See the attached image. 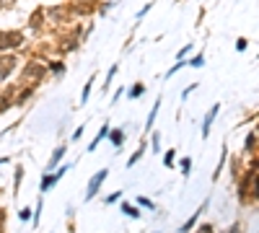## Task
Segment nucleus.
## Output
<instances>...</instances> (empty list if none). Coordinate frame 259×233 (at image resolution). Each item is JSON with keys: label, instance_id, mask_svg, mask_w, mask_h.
<instances>
[{"label": "nucleus", "instance_id": "b1692460", "mask_svg": "<svg viewBox=\"0 0 259 233\" xmlns=\"http://www.w3.org/2000/svg\"><path fill=\"white\" fill-rule=\"evenodd\" d=\"M243 150L249 155H257V130H249L246 138H243Z\"/></svg>", "mask_w": 259, "mask_h": 233}, {"label": "nucleus", "instance_id": "1a4fd4ad", "mask_svg": "<svg viewBox=\"0 0 259 233\" xmlns=\"http://www.w3.org/2000/svg\"><path fill=\"white\" fill-rule=\"evenodd\" d=\"M220 114V101H215L210 107V111L205 114V119H202V127H200V135H202V140H208L210 138V130H212V124H215V117Z\"/></svg>", "mask_w": 259, "mask_h": 233}, {"label": "nucleus", "instance_id": "4be33fe9", "mask_svg": "<svg viewBox=\"0 0 259 233\" xmlns=\"http://www.w3.org/2000/svg\"><path fill=\"white\" fill-rule=\"evenodd\" d=\"M148 138H150L148 148L153 150L156 155H158V153H163V135H161V132H148Z\"/></svg>", "mask_w": 259, "mask_h": 233}, {"label": "nucleus", "instance_id": "9b49d317", "mask_svg": "<svg viewBox=\"0 0 259 233\" xmlns=\"http://www.w3.org/2000/svg\"><path fill=\"white\" fill-rule=\"evenodd\" d=\"M109 130H112L109 119H104V124H101V127H98L96 138H94V140H91V142H88V148H86V153H88V155H91V153H96V148H98V145H101V142H104L106 138H109Z\"/></svg>", "mask_w": 259, "mask_h": 233}, {"label": "nucleus", "instance_id": "c9c22d12", "mask_svg": "<svg viewBox=\"0 0 259 233\" xmlns=\"http://www.w3.org/2000/svg\"><path fill=\"white\" fill-rule=\"evenodd\" d=\"M83 132H86V122H83V124H78V127H75V130H73V135H70V142H78V140L83 138Z\"/></svg>", "mask_w": 259, "mask_h": 233}, {"label": "nucleus", "instance_id": "a211bd4d", "mask_svg": "<svg viewBox=\"0 0 259 233\" xmlns=\"http://www.w3.org/2000/svg\"><path fill=\"white\" fill-rule=\"evenodd\" d=\"M24 176H26V169H24V163H16V166H13V197H18V192H21V184H24Z\"/></svg>", "mask_w": 259, "mask_h": 233}, {"label": "nucleus", "instance_id": "dca6fc26", "mask_svg": "<svg viewBox=\"0 0 259 233\" xmlns=\"http://www.w3.org/2000/svg\"><path fill=\"white\" fill-rule=\"evenodd\" d=\"M161 104H163V99L158 96L156 99V104H153V109H150V114L146 117V127H143V138H146L148 132H153V124H156V117H158V111H161Z\"/></svg>", "mask_w": 259, "mask_h": 233}, {"label": "nucleus", "instance_id": "f8f14e48", "mask_svg": "<svg viewBox=\"0 0 259 233\" xmlns=\"http://www.w3.org/2000/svg\"><path fill=\"white\" fill-rule=\"evenodd\" d=\"M36 91H39L36 86H18V88H16V96H13L16 107H26V104L34 99V93H36Z\"/></svg>", "mask_w": 259, "mask_h": 233}, {"label": "nucleus", "instance_id": "f257e3e1", "mask_svg": "<svg viewBox=\"0 0 259 233\" xmlns=\"http://www.w3.org/2000/svg\"><path fill=\"white\" fill-rule=\"evenodd\" d=\"M47 78V65L42 60L29 57L24 65H21V75H18V86H36L39 88Z\"/></svg>", "mask_w": 259, "mask_h": 233}, {"label": "nucleus", "instance_id": "20e7f679", "mask_svg": "<svg viewBox=\"0 0 259 233\" xmlns=\"http://www.w3.org/2000/svg\"><path fill=\"white\" fill-rule=\"evenodd\" d=\"M109 179V166H104V169H98L94 176L88 179V184H86V192H83V202H91L98 194V189L104 186V182Z\"/></svg>", "mask_w": 259, "mask_h": 233}, {"label": "nucleus", "instance_id": "473e14b6", "mask_svg": "<svg viewBox=\"0 0 259 233\" xmlns=\"http://www.w3.org/2000/svg\"><path fill=\"white\" fill-rule=\"evenodd\" d=\"M42 210H44V202H42V197H39V202H36V210L32 213V228H36V225H39V220H42Z\"/></svg>", "mask_w": 259, "mask_h": 233}, {"label": "nucleus", "instance_id": "2eb2a0df", "mask_svg": "<svg viewBox=\"0 0 259 233\" xmlns=\"http://www.w3.org/2000/svg\"><path fill=\"white\" fill-rule=\"evenodd\" d=\"M146 150H148V138H143L140 142H138V150H135L132 155L125 161V169H132V166H138V163L143 161V155H146Z\"/></svg>", "mask_w": 259, "mask_h": 233}, {"label": "nucleus", "instance_id": "72a5a7b5", "mask_svg": "<svg viewBox=\"0 0 259 233\" xmlns=\"http://www.w3.org/2000/svg\"><path fill=\"white\" fill-rule=\"evenodd\" d=\"M122 194H125L122 189H114L112 194H106V197H104V205H117V202L122 200Z\"/></svg>", "mask_w": 259, "mask_h": 233}, {"label": "nucleus", "instance_id": "c756f323", "mask_svg": "<svg viewBox=\"0 0 259 233\" xmlns=\"http://www.w3.org/2000/svg\"><path fill=\"white\" fill-rule=\"evenodd\" d=\"M119 73V62H114L112 67H109V73H106V78H104V93L109 91V86H112V80H114V75Z\"/></svg>", "mask_w": 259, "mask_h": 233}, {"label": "nucleus", "instance_id": "ddd939ff", "mask_svg": "<svg viewBox=\"0 0 259 233\" xmlns=\"http://www.w3.org/2000/svg\"><path fill=\"white\" fill-rule=\"evenodd\" d=\"M65 155H67V142H63V145H57L55 150H52V158L47 161V169H44V174H47V171H55L60 163H63Z\"/></svg>", "mask_w": 259, "mask_h": 233}, {"label": "nucleus", "instance_id": "6e6552de", "mask_svg": "<svg viewBox=\"0 0 259 233\" xmlns=\"http://www.w3.org/2000/svg\"><path fill=\"white\" fill-rule=\"evenodd\" d=\"M16 88H18V83H8L3 91H0V114H8L11 109H16V101H13Z\"/></svg>", "mask_w": 259, "mask_h": 233}, {"label": "nucleus", "instance_id": "412c9836", "mask_svg": "<svg viewBox=\"0 0 259 233\" xmlns=\"http://www.w3.org/2000/svg\"><path fill=\"white\" fill-rule=\"evenodd\" d=\"M226 161H228V145L223 142V145H220V158H218V166H215V171H212V182H218V179H220V174H223V169H226Z\"/></svg>", "mask_w": 259, "mask_h": 233}, {"label": "nucleus", "instance_id": "ea45409f", "mask_svg": "<svg viewBox=\"0 0 259 233\" xmlns=\"http://www.w3.org/2000/svg\"><path fill=\"white\" fill-rule=\"evenodd\" d=\"M122 96H125V86H119L117 91H114V96H112V107H114V104H117V101L122 99Z\"/></svg>", "mask_w": 259, "mask_h": 233}, {"label": "nucleus", "instance_id": "aec40b11", "mask_svg": "<svg viewBox=\"0 0 259 233\" xmlns=\"http://www.w3.org/2000/svg\"><path fill=\"white\" fill-rule=\"evenodd\" d=\"M143 93H146V83H143V80H135V83H132V86H130L127 91H125V99H130V101H138Z\"/></svg>", "mask_w": 259, "mask_h": 233}, {"label": "nucleus", "instance_id": "cd10ccee", "mask_svg": "<svg viewBox=\"0 0 259 233\" xmlns=\"http://www.w3.org/2000/svg\"><path fill=\"white\" fill-rule=\"evenodd\" d=\"M192 233H218V231H215V223L200 220V223H197L194 228H192Z\"/></svg>", "mask_w": 259, "mask_h": 233}, {"label": "nucleus", "instance_id": "c03bdc74", "mask_svg": "<svg viewBox=\"0 0 259 233\" xmlns=\"http://www.w3.org/2000/svg\"><path fill=\"white\" fill-rule=\"evenodd\" d=\"M0 233H3V225H0Z\"/></svg>", "mask_w": 259, "mask_h": 233}, {"label": "nucleus", "instance_id": "bb28decb", "mask_svg": "<svg viewBox=\"0 0 259 233\" xmlns=\"http://www.w3.org/2000/svg\"><path fill=\"white\" fill-rule=\"evenodd\" d=\"M163 155V166L166 169H174V166H177V148H166V153H161Z\"/></svg>", "mask_w": 259, "mask_h": 233}, {"label": "nucleus", "instance_id": "f3484780", "mask_svg": "<svg viewBox=\"0 0 259 233\" xmlns=\"http://www.w3.org/2000/svg\"><path fill=\"white\" fill-rule=\"evenodd\" d=\"M106 140H109L112 145L119 150V148L127 142V132H125V127H112V130H109V138H106Z\"/></svg>", "mask_w": 259, "mask_h": 233}, {"label": "nucleus", "instance_id": "79ce46f5", "mask_svg": "<svg viewBox=\"0 0 259 233\" xmlns=\"http://www.w3.org/2000/svg\"><path fill=\"white\" fill-rule=\"evenodd\" d=\"M16 3H18V0H0V11H3V8H13Z\"/></svg>", "mask_w": 259, "mask_h": 233}, {"label": "nucleus", "instance_id": "7ed1b4c3", "mask_svg": "<svg viewBox=\"0 0 259 233\" xmlns=\"http://www.w3.org/2000/svg\"><path fill=\"white\" fill-rule=\"evenodd\" d=\"M70 166H73V163H65V166H57L55 171H47V174L42 176V182H39V194H47V192L55 189V186L63 182V176L70 171Z\"/></svg>", "mask_w": 259, "mask_h": 233}, {"label": "nucleus", "instance_id": "c85d7f7f", "mask_svg": "<svg viewBox=\"0 0 259 233\" xmlns=\"http://www.w3.org/2000/svg\"><path fill=\"white\" fill-rule=\"evenodd\" d=\"M184 67H187V60H177V62H174V65L169 67V70H166V75H163V78H166V80H169V78H174V75H177L179 70H184Z\"/></svg>", "mask_w": 259, "mask_h": 233}, {"label": "nucleus", "instance_id": "4c0bfd02", "mask_svg": "<svg viewBox=\"0 0 259 233\" xmlns=\"http://www.w3.org/2000/svg\"><path fill=\"white\" fill-rule=\"evenodd\" d=\"M249 49V39L246 36H239V39H236V52H246Z\"/></svg>", "mask_w": 259, "mask_h": 233}, {"label": "nucleus", "instance_id": "a878e982", "mask_svg": "<svg viewBox=\"0 0 259 233\" xmlns=\"http://www.w3.org/2000/svg\"><path fill=\"white\" fill-rule=\"evenodd\" d=\"M177 166H179V171H181V176H184V179L192 176V158H189V155L179 158V161H177Z\"/></svg>", "mask_w": 259, "mask_h": 233}, {"label": "nucleus", "instance_id": "0eeeda50", "mask_svg": "<svg viewBox=\"0 0 259 233\" xmlns=\"http://www.w3.org/2000/svg\"><path fill=\"white\" fill-rule=\"evenodd\" d=\"M44 26H47V11L39 5V8L32 11V16H29V21H26V29H29L34 36H39V34L44 31Z\"/></svg>", "mask_w": 259, "mask_h": 233}, {"label": "nucleus", "instance_id": "7c9ffc66", "mask_svg": "<svg viewBox=\"0 0 259 233\" xmlns=\"http://www.w3.org/2000/svg\"><path fill=\"white\" fill-rule=\"evenodd\" d=\"M205 65V55L200 52V55H194V57H189L187 60V67H192V70H200V67Z\"/></svg>", "mask_w": 259, "mask_h": 233}, {"label": "nucleus", "instance_id": "423d86ee", "mask_svg": "<svg viewBox=\"0 0 259 233\" xmlns=\"http://www.w3.org/2000/svg\"><path fill=\"white\" fill-rule=\"evenodd\" d=\"M81 47V42L75 39V36L70 34V31H65V34H60V36H55V55H67V52H75Z\"/></svg>", "mask_w": 259, "mask_h": 233}, {"label": "nucleus", "instance_id": "37998d69", "mask_svg": "<svg viewBox=\"0 0 259 233\" xmlns=\"http://www.w3.org/2000/svg\"><path fill=\"white\" fill-rule=\"evenodd\" d=\"M3 163H11V158H5V155H3V158H0V166H3Z\"/></svg>", "mask_w": 259, "mask_h": 233}, {"label": "nucleus", "instance_id": "393cba45", "mask_svg": "<svg viewBox=\"0 0 259 233\" xmlns=\"http://www.w3.org/2000/svg\"><path fill=\"white\" fill-rule=\"evenodd\" d=\"M94 83H96V75H88L86 86H83V91H81V107H86V104H88L91 91H94Z\"/></svg>", "mask_w": 259, "mask_h": 233}, {"label": "nucleus", "instance_id": "e433bc0d", "mask_svg": "<svg viewBox=\"0 0 259 233\" xmlns=\"http://www.w3.org/2000/svg\"><path fill=\"white\" fill-rule=\"evenodd\" d=\"M197 88H200V83H189V86L184 88V91H181V101H187L189 96H192V93L197 91Z\"/></svg>", "mask_w": 259, "mask_h": 233}, {"label": "nucleus", "instance_id": "a19ab883", "mask_svg": "<svg viewBox=\"0 0 259 233\" xmlns=\"http://www.w3.org/2000/svg\"><path fill=\"white\" fill-rule=\"evenodd\" d=\"M226 233H243V228H241V223H239V220H233V223H231V228H228Z\"/></svg>", "mask_w": 259, "mask_h": 233}, {"label": "nucleus", "instance_id": "5701e85b", "mask_svg": "<svg viewBox=\"0 0 259 233\" xmlns=\"http://www.w3.org/2000/svg\"><path fill=\"white\" fill-rule=\"evenodd\" d=\"M135 207L148 210V213H156V210H158V205L150 197H146V194H138V197H135Z\"/></svg>", "mask_w": 259, "mask_h": 233}, {"label": "nucleus", "instance_id": "2f4dec72", "mask_svg": "<svg viewBox=\"0 0 259 233\" xmlns=\"http://www.w3.org/2000/svg\"><path fill=\"white\" fill-rule=\"evenodd\" d=\"M153 5H156V0H148V3H146V5H143V8H140L138 13H135V21H143V18H146V16H148V13H150V11H153Z\"/></svg>", "mask_w": 259, "mask_h": 233}, {"label": "nucleus", "instance_id": "4468645a", "mask_svg": "<svg viewBox=\"0 0 259 233\" xmlns=\"http://www.w3.org/2000/svg\"><path fill=\"white\" fill-rule=\"evenodd\" d=\"M44 65H47V75H52V78H63V75L67 73V65L65 60H44Z\"/></svg>", "mask_w": 259, "mask_h": 233}, {"label": "nucleus", "instance_id": "9d476101", "mask_svg": "<svg viewBox=\"0 0 259 233\" xmlns=\"http://www.w3.org/2000/svg\"><path fill=\"white\" fill-rule=\"evenodd\" d=\"M208 207H210V200H205L202 205H200V207H197L194 213H192V217H189L187 223H181V225H179V233H192V228H194V225L202 220V213H205Z\"/></svg>", "mask_w": 259, "mask_h": 233}, {"label": "nucleus", "instance_id": "f704fd0d", "mask_svg": "<svg viewBox=\"0 0 259 233\" xmlns=\"http://www.w3.org/2000/svg\"><path fill=\"white\" fill-rule=\"evenodd\" d=\"M192 49H194V44H192V42H187L184 47H181V49L177 52V55H174V60H187V57H189V52H192Z\"/></svg>", "mask_w": 259, "mask_h": 233}, {"label": "nucleus", "instance_id": "39448f33", "mask_svg": "<svg viewBox=\"0 0 259 233\" xmlns=\"http://www.w3.org/2000/svg\"><path fill=\"white\" fill-rule=\"evenodd\" d=\"M18 65H21V57L16 55V52H5V55H0V83H5V80L18 70Z\"/></svg>", "mask_w": 259, "mask_h": 233}, {"label": "nucleus", "instance_id": "6ab92c4d", "mask_svg": "<svg viewBox=\"0 0 259 233\" xmlns=\"http://www.w3.org/2000/svg\"><path fill=\"white\" fill-rule=\"evenodd\" d=\"M119 210H122V215L130 217V220H140V217H143V210L135 207V202H122Z\"/></svg>", "mask_w": 259, "mask_h": 233}, {"label": "nucleus", "instance_id": "f03ea898", "mask_svg": "<svg viewBox=\"0 0 259 233\" xmlns=\"http://www.w3.org/2000/svg\"><path fill=\"white\" fill-rule=\"evenodd\" d=\"M24 44H26V34L21 29H5V31H0V55H5V52H21Z\"/></svg>", "mask_w": 259, "mask_h": 233}, {"label": "nucleus", "instance_id": "58836bf2", "mask_svg": "<svg viewBox=\"0 0 259 233\" xmlns=\"http://www.w3.org/2000/svg\"><path fill=\"white\" fill-rule=\"evenodd\" d=\"M18 220H21V223L32 220V207H21V213H18Z\"/></svg>", "mask_w": 259, "mask_h": 233}, {"label": "nucleus", "instance_id": "a18cd8bd", "mask_svg": "<svg viewBox=\"0 0 259 233\" xmlns=\"http://www.w3.org/2000/svg\"><path fill=\"white\" fill-rule=\"evenodd\" d=\"M156 233H158V231H156Z\"/></svg>", "mask_w": 259, "mask_h": 233}]
</instances>
